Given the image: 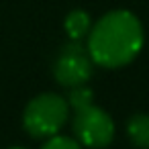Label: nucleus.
Listing matches in <instances>:
<instances>
[{
    "instance_id": "39448f33",
    "label": "nucleus",
    "mask_w": 149,
    "mask_h": 149,
    "mask_svg": "<svg viewBox=\"0 0 149 149\" xmlns=\"http://www.w3.org/2000/svg\"><path fill=\"white\" fill-rule=\"evenodd\" d=\"M127 137L139 149H149V114H133L127 120Z\"/></svg>"
},
{
    "instance_id": "6e6552de",
    "label": "nucleus",
    "mask_w": 149,
    "mask_h": 149,
    "mask_svg": "<svg viewBox=\"0 0 149 149\" xmlns=\"http://www.w3.org/2000/svg\"><path fill=\"white\" fill-rule=\"evenodd\" d=\"M41 149H82V143L78 139L65 137V135H51L43 143Z\"/></svg>"
},
{
    "instance_id": "0eeeda50",
    "label": "nucleus",
    "mask_w": 149,
    "mask_h": 149,
    "mask_svg": "<svg viewBox=\"0 0 149 149\" xmlns=\"http://www.w3.org/2000/svg\"><path fill=\"white\" fill-rule=\"evenodd\" d=\"M68 104L76 110V108H82L86 104H92L94 100V92L86 86V84H80V86H72L70 88V94H68Z\"/></svg>"
},
{
    "instance_id": "f257e3e1",
    "label": "nucleus",
    "mask_w": 149,
    "mask_h": 149,
    "mask_svg": "<svg viewBox=\"0 0 149 149\" xmlns=\"http://www.w3.org/2000/svg\"><path fill=\"white\" fill-rule=\"evenodd\" d=\"M143 47L141 21L129 10L106 13L88 33V53L92 61L106 70L131 63Z\"/></svg>"
},
{
    "instance_id": "20e7f679",
    "label": "nucleus",
    "mask_w": 149,
    "mask_h": 149,
    "mask_svg": "<svg viewBox=\"0 0 149 149\" xmlns=\"http://www.w3.org/2000/svg\"><path fill=\"white\" fill-rule=\"evenodd\" d=\"M92 63L94 61L88 49L80 45V41L70 39V43H65L59 49L53 61V78L57 80V84L65 88L86 84L92 78Z\"/></svg>"
},
{
    "instance_id": "f03ea898",
    "label": "nucleus",
    "mask_w": 149,
    "mask_h": 149,
    "mask_svg": "<svg viewBox=\"0 0 149 149\" xmlns=\"http://www.w3.org/2000/svg\"><path fill=\"white\" fill-rule=\"evenodd\" d=\"M70 104L63 96L45 92L35 96L25 112H23V127L25 131L35 139H47L51 135H57L61 127L68 123Z\"/></svg>"
},
{
    "instance_id": "7ed1b4c3",
    "label": "nucleus",
    "mask_w": 149,
    "mask_h": 149,
    "mask_svg": "<svg viewBox=\"0 0 149 149\" xmlns=\"http://www.w3.org/2000/svg\"><path fill=\"white\" fill-rule=\"evenodd\" d=\"M74 135L82 143V147L90 149H102L108 147L114 139V120L110 114L94 104H86L82 108H76L74 116Z\"/></svg>"
},
{
    "instance_id": "1a4fd4ad",
    "label": "nucleus",
    "mask_w": 149,
    "mask_h": 149,
    "mask_svg": "<svg viewBox=\"0 0 149 149\" xmlns=\"http://www.w3.org/2000/svg\"><path fill=\"white\" fill-rule=\"evenodd\" d=\"M10 149H25V147H10Z\"/></svg>"
},
{
    "instance_id": "423d86ee",
    "label": "nucleus",
    "mask_w": 149,
    "mask_h": 149,
    "mask_svg": "<svg viewBox=\"0 0 149 149\" xmlns=\"http://www.w3.org/2000/svg\"><path fill=\"white\" fill-rule=\"evenodd\" d=\"M63 29L70 39H74V41L84 39L90 33V15L84 10H72L63 21Z\"/></svg>"
}]
</instances>
